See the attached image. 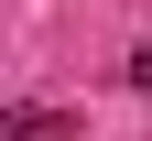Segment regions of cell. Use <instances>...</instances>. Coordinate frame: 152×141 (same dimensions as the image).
Returning a JSON list of instances; mask_svg holds the SVG:
<instances>
[{
    "instance_id": "1",
    "label": "cell",
    "mask_w": 152,
    "mask_h": 141,
    "mask_svg": "<svg viewBox=\"0 0 152 141\" xmlns=\"http://www.w3.org/2000/svg\"><path fill=\"white\" fill-rule=\"evenodd\" d=\"M130 76H141V87H152V44H141V54H130Z\"/></svg>"
}]
</instances>
